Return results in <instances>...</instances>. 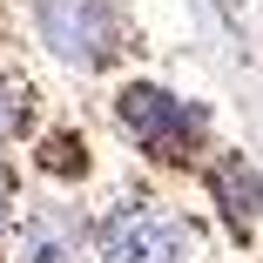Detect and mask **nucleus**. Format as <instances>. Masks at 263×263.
<instances>
[{"instance_id":"f257e3e1","label":"nucleus","mask_w":263,"mask_h":263,"mask_svg":"<svg viewBox=\"0 0 263 263\" xmlns=\"http://www.w3.org/2000/svg\"><path fill=\"white\" fill-rule=\"evenodd\" d=\"M95 256L101 263H196V230L182 209L155 202V196H128L101 216Z\"/></svg>"},{"instance_id":"f03ea898","label":"nucleus","mask_w":263,"mask_h":263,"mask_svg":"<svg viewBox=\"0 0 263 263\" xmlns=\"http://www.w3.org/2000/svg\"><path fill=\"white\" fill-rule=\"evenodd\" d=\"M115 115H122L128 142L142 155H155V162H196V155H202V108L176 101L169 88H148V81L122 88Z\"/></svg>"},{"instance_id":"7ed1b4c3","label":"nucleus","mask_w":263,"mask_h":263,"mask_svg":"<svg viewBox=\"0 0 263 263\" xmlns=\"http://www.w3.org/2000/svg\"><path fill=\"white\" fill-rule=\"evenodd\" d=\"M34 21L47 47L74 68H108L122 54V14L108 0H34Z\"/></svg>"},{"instance_id":"20e7f679","label":"nucleus","mask_w":263,"mask_h":263,"mask_svg":"<svg viewBox=\"0 0 263 263\" xmlns=\"http://www.w3.org/2000/svg\"><path fill=\"white\" fill-rule=\"evenodd\" d=\"M14 263H81V216L61 202L14 216Z\"/></svg>"},{"instance_id":"39448f33","label":"nucleus","mask_w":263,"mask_h":263,"mask_svg":"<svg viewBox=\"0 0 263 263\" xmlns=\"http://www.w3.org/2000/svg\"><path fill=\"white\" fill-rule=\"evenodd\" d=\"M209 189H216V202H223V216L243 230L256 209H263V182L250 176V162L243 155H216V169H209Z\"/></svg>"},{"instance_id":"423d86ee","label":"nucleus","mask_w":263,"mask_h":263,"mask_svg":"<svg viewBox=\"0 0 263 263\" xmlns=\"http://www.w3.org/2000/svg\"><path fill=\"white\" fill-rule=\"evenodd\" d=\"M27 122H34V95H27V81H14L7 68H0V148L21 142Z\"/></svg>"},{"instance_id":"0eeeda50","label":"nucleus","mask_w":263,"mask_h":263,"mask_svg":"<svg viewBox=\"0 0 263 263\" xmlns=\"http://www.w3.org/2000/svg\"><path fill=\"white\" fill-rule=\"evenodd\" d=\"M41 169H47V176H54V169H61V176H81V142H74V135H47V142H41Z\"/></svg>"},{"instance_id":"6e6552de","label":"nucleus","mask_w":263,"mask_h":263,"mask_svg":"<svg viewBox=\"0 0 263 263\" xmlns=\"http://www.w3.org/2000/svg\"><path fill=\"white\" fill-rule=\"evenodd\" d=\"M14 216H21V189H14V169L0 162V236H14Z\"/></svg>"}]
</instances>
